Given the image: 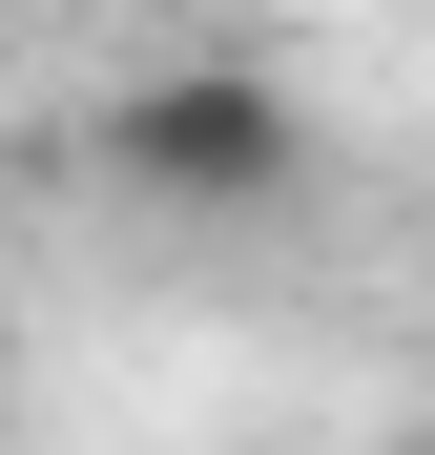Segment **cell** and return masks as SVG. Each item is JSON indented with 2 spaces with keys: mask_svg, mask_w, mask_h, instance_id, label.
I'll return each instance as SVG.
<instances>
[{
  "mask_svg": "<svg viewBox=\"0 0 435 455\" xmlns=\"http://www.w3.org/2000/svg\"><path fill=\"white\" fill-rule=\"evenodd\" d=\"M394 455H435V435H394Z\"/></svg>",
  "mask_w": 435,
  "mask_h": 455,
  "instance_id": "7a4b0ae2",
  "label": "cell"
},
{
  "mask_svg": "<svg viewBox=\"0 0 435 455\" xmlns=\"http://www.w3.org/2000/svg\"><path fill=\"white\" fill-rule=\"evenodd\" d=\"M104 166L166 228H229V207H290V187H311V124H290L270 62H145V84L104 104Z\"/></svg>",
  "mask_w": 435,
  "mask_h": 455,
  "instance_id": "6da1fadb",
  "label": "cell"
}]
</instances>
